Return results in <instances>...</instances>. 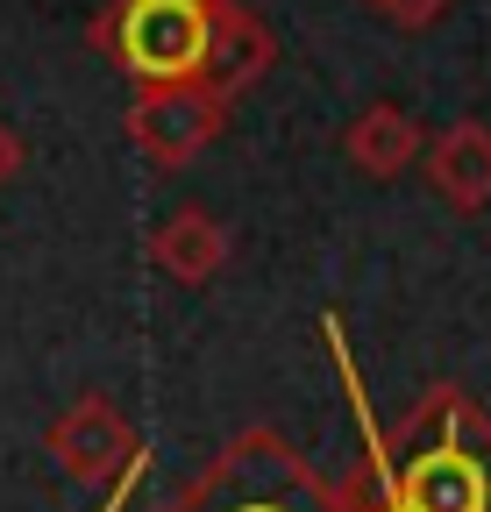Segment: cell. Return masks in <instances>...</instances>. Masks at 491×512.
<instances>
[{"instance_id": "obj_1", "label": "cell", "mask_w": 491, "mask_h": 512, "mask_svg": "<svg viewBox=\"0 0 491 512\" xmlns=\"http://www.w3.org/2000/svg\"><path fill=\"white\" fill-rule=\"evenodd\" d=\"M392 484L420 512H491V420L463 384H435L385 441Z\"/></svg>"}, {"instance_id": "obj_2", "label": "cell", "mask_w": 491, "mask_h": 512, "mask_svg": "<svg viewBox=\"0 0 491 512\" xmlns=\"http://www.w3.org/2000/svg\"><path fill=\"white\" fill-rule=\"evenodd\" d=\"M164 512H342V484H328L278 427H242Z\"/></svg>"}, {"instance_id": "obj_3", "label": "cell", "mask_w": 491, "mask_h": 512, "mask_svg": "<svg viewBox=\"0 0 491 512\" xmlns=\"http://www.w3.org/2000/svg\"><path fill=\"white\" fill-rule=\"evenodd\" d=\"M207 29H214V0H107L86 29V43L107 50L143 93V86L200 79Z\"/></svg>"}, {"instance_id": "obj_4", "label": "cell", "mask_w": 491, "mask_h": 512, "mask_svg": "<svg viewBox=\"0 0 491 512\" xmlns=\"http://www.w3.org/2000/svg\"><path fill=\"white\" fill-rule=\"evenodd\" d=\"M43 448H50V463L65 470L72 484H86V491H114V484L143 477V434H136V420L121 413L107 392L72 399L43 427Z\"/></svg>"}, {"instance_id": "obj_5", "label": "cell", "mask_w": 491, "mask_h": 512, "mask_svg": "<svg viewBox=\"0 0 491 512\" xmlns=\"http://www.w3.org/2000/svg\"><path fill=\"white\" fill-rule=\"evenodd\" d=\"M228 128V100L207 93L200 79L186 86H143L129 100V143L157 164V171H186L193 157H207Z\"/></svg>"}, {"instance_id": "obj_6", "label": "cell", "mask_w": 491, "mask_h": 512, "mask_svg": "<svg viewBox=\"0 0 491 512\" xmlns=\"http://www.w3.org/2000/svg\"><path fill=\"white\" fill-rule=\"evenodd\" d=\"M143 256L171 278V285H186V292H207L228 264H235V235H228V221H214L207 207H171L157 228H150V242H143Z\"/></svg>"}, {"instance_id": "obj_7", "label": "cell", "mask_w": 491, "mask_h": 512, "mask_svg": "<svg viewBox=\"0 0 491 512\" xmlns=\"http://www.w3.org/2000/svg\"><path fill=\"white\" fill-rule=\"evenodd\" d=\"M278 57L271 22L250 8V0H214V29H207V64H200V86L235 100L242 86H257Z\"/></svg>"}, {"instance_id": "obj_8", "label": "cell", "mask_w": 491, "mask_h": 512, "mask_svg": "<svg viewBox=\"0 0 491 512\" xmlns=\"http://www.w3.org/2000/svg\"><path fill=\"white\" fill-rule=\"evenodd\" d=\"M427 185H435V200L456 207V214H484L491 207V121L463 114L449 128L427 136Z\"/></svg>"}, {"instance_id": "obj_9", "label": "cell", "mask_w": 491, "mask_h": 512, "mask_svg": "<svg viewBox=\"0 0 491 512\" xmlns=\"http://www.w3.org/2000/svg\"><path fill=\"white\" fill-rule=\"evenodd\" d=\"M342 157H349V171L392 185L399 171H413V164L427 157V128H420L413 107H399V100H371V107H363V114L342 128Z\"/></svg>"}, {"instance_id": "obj_10", "label": "cell", "mask_w": 491, "mask_h": 512, "mask_svg": "<svg viewBox=\"0 0 491 512\" xmlns=\"http://www.w3.org/2000/svg\"><path fill=\"white\" fill-rule=\"evenodd\" d=\"M378 15H385L392 29H435V22L449 15V0H378Z\"/></svg>"}, {"instance_id": "obj_11", "label": "cell", "mask_w": 491, "mask_h": 512, "mask_svg": "<svg viewBox=\"0 0 491 512\" xmlns=\"http://www.w3.org/2000/svg\"><path fill=\"white\" fill-rule=\"evenodd\" d=\"M15 178H22V136H15L8 121H0V192H8Z\"/></svg>"}, {"instance_id": "obj_12", "label": "cell", "mask_w": 491, "mask_h": 512, "mask_svg": "<svg viewBox=\"0 0 491 512\" xmlns=\"http://www.w3.org/2000/svg\"><path fill=\"white\" fill-rule=\"evenodd\" d=\"M371 8H378V0H371Z\"/></svg>"}]
</instances>
